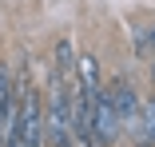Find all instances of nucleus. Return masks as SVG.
<instances>
[{
	"label": "nucleus",
	"mask_w": 155,
	"mask_h": 147,
	"mask_svg": "<svg viewBox=\"0 0 155 147\" xmlns=\"http://www.w3.org/2000/svg\"><path fill=\"white\" fill-rule=\"evenodd\" d=\"M4 147H44V96L36 87L20 83V111H16V127Z\"/></svg>",
	"instance_id": "nucleus-1"
},
{
	"label": "nucleus",
	"mask_w": 155,
	"mask_h": 147,
	"mask_svg": "<svg viewBox=\"0 0 155 147\" xmlns=\"http://www.w3.org/2000/svg\"><path fill=\"white\" fill-rule=\"evenodd\" d=\"M52 87H48V100H44V143L48 147H72L68 139V87H64V76L56 68L48 72Z\"/></svg>",
	"instance_id": "nucleus-2"
},
{
	"label": "nucleus",
	"mask_w": 155,
	"mask_h": 147,
	"mask_svg": "<svg viewBox=\"0 0 155 147\" xmlns=\"http://www.w3.org/2000/svg\"><path fill=\"white\" fill-rule=\"evenodd\" d=\"M91 135H96L100 143H107V147L123 139V119H119V111H115V103L107 100L104 87L91 92Z\"/></svg>",
	"instance_id": "nucleus-3"
},
{
	"label": "nucleus",
	"mask_w": 155,
	"mask_h": 147,
	"mask_svg": "<svg viewBox=\"0 0 155 147\" xmlns=\"http://www.w3.org/2000/svg\"><path fill=\"white\" fill-rule=\"evenodd\" d=\"M123 135L135 147H155V100H143L131 119H123Z\"/></svg>",
	"instance_id": "nucleus-4"
},
{
	"label": "nucleus",
	"mask_w": 155,
	"mask_h": 147,
	"mask_svg": "<svg viewBox=\"0 0 155 147\" xmlns=\"http://www.w3.org/2000/svg\"><path fill=\"white\" fill-rule=\"evenodd\" d=\"M104 92H107V100L115 103V111H119V119H131V115L139 111V96H135V87L127 83V80H115L111 87H104Z\"/></svg>",
	"instance_id": "nucleus-5"
},
{
	"label": "nucleus",
	"mask_w": 155,
	"mask_h": 147,
	"mask_svg": "<svg viewBox=\"0 0 155 147\" xmlns=\"http://www.w3.org/2000/svg\"><path fill=\"white\" fill-rule=\"evenodd\" d=\"M76 76H80V83L87 87V92H96V87H100V60L91 52L76 56Z\"/></svg>",
	"instance_id": "nucleus-6"
},
{
	"label": "nucleus",
	"mask_w": 155,
	"mask_h": 147,
	"mask_svg": "<svg viewBox=\"0 0 155 147\" xmlns=\"http://www.w3.org/2000/svg\"><path fill=\"white\" fill-rule=\"evenodd\" d=\"M52 68H56L60 76L76 68V48H72V40H60V44H56V64H52Z\"/></svg>",
	"instance_id": "nucleus-7"
},
{
	"label": "nucleus",
	"mask_w": 155,
	"mask_h": 147,
	"mask_svg": "<svg viewBox=\"0 0 155 147\" xmlns=\"http://www.w3.org/2000/svg\"><path fill=\"white\" fill-rule=\"evenodd\" d=\"M135 56H155V32L151 28H135Z\"/></svg>",
	"instance_id": "nucleus-8"
},
{
	"label": "nucleus",
	"mask_w": 155,
	"mask_h": 147,
	"mask_svg": "<svg viewBox=\"0 0 155 147\" xmlns=\"http://www.w3.org/2000/svg\"><path fill=\"white\" fill-rule=\"evenodd\" d=\"M4 80H8V76H4V68H0V83H4Z\"/></svg>",
	"instance_id": "nucleus-9"
},
{
	"label": "nucleus",
	"mask_w": 155,
	"mask_h": 147,
	"mask_svg": "<svg viewBox=\"0 0 155 147\" xmlns=\"http://www.w3.org/2000/svg\"><path fill=\"white\" fill-rule=\"evenodd\" d=\"M0 147H4V143H0Z\"/></svg>",
	"instance_id": "nucleus-10"
}]
</instances>
